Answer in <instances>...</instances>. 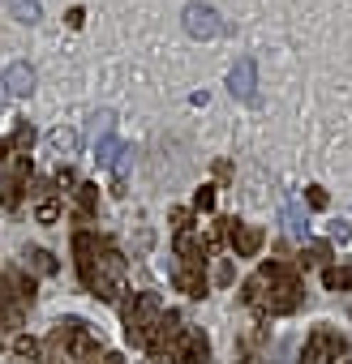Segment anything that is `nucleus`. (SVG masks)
Returning <instances> with one entry per match:
<instances>
[{"label": "nucleus", "mask_w": 352, "mask_h": 364, "mask_svg": "<svg viewBox=\"0 0 352 364\" xmlns=\"http://www.w3.org/2000/svg\"><path fill=\"white\" fill-rule=\"evenodd\" d=\"M0 86H9L14 95H31V90H35V69H31L26 60H14V65L5 69V77H0Z\"/></svg>", "instance_id": "11"}, {"label": "nucleus", "mask_w": 352, "mask_h": 364, "mask_svg": "<svg viewBox=\"0 0 352 364\" xmlns=\"http://www.w3.org/2000/svg\"><path fill=\"white\" fill-rule=\"evenodd\" d=\"M26 171H31V159L18 154L14 171H9V176H0V206H5V210H14V206L22 202V176H26Z\"/></svg>", "instance_id": "8"}, {"label": "nucleus", "mask_w": 352, "mask_h": 364, "mask_svg": "<svg viewBox=\"0 0 352 364\" xmlns=\"http://www.w3.org/2000/svg\"><path fill=\"white\" fill-rule=\"evenodd\" d=\"M181 26H185V35H190V39H215V35L224 31L219 14H215L211 5H202V0L185 5V14H181Z\"/></svg>", "instance_id": "4"}, {"label": "nucleus", "mask_w": 352, "mask_h": 364, "mask_svg": "<svg viewBox=\"0 0 352 364\" xmlns=\"http://www.w3.org/2000/svg\"><path fill=\"white\" fill-rule=\"evenodd\" d=\"M305 198H309V206H314V210H326V206H331V198H326L318 185H309V189H305Z\"/></svg>", "instance_id": "23"}, {"label": "nucleus", "mask_w": 352, "mask_h": 364, "mask_svg": "<svg viewBox=\"0 0 352 364\" xmlns=\"http://www.w3.org/2000/svg\"><path fill=\"white\" fill-rule=\"evenodd\" d=\"M339 355H348V338H343V334H335V330H318V334L309 338V351H305L309 364H335Z\"/></svg>", "instance_id": "6"}, {"label": "nucleus", "mask_w": 352, "mask_h": 364, "mask_svg": "<svg viewBox=\"0 0 352 364\" xmlns=\"http://www.w3.org/2000/svg\"><path fill=\"white\" fill-rule=\"evenodd\" d=\"M9 5V14L18 18V22H26V26H35L39 18H43V9H39V0H5Z\"/></svg>", "instance_id": "14"}, {"label": "nucleus", "mask_w": 352, "mask_h": 364, "mask_svg": "<svg viewBox=\"0 0 352 364\" xmlns=\"http://www.w3.org/2000/svg\"><path fill=\"white\" fill-rule=\"evenodd\" d=\"M5 154H9V141H5V137H0V163H5Z\"/></svg>", "instance_id": "26"}, {"label": "nucleus", "mask_w": 352, "mask_h": 364, "mask_svg": "<svg viewBox=\"0 0 352 364\" xmlns=\"http://www.w3.org/2000/svg\"><path fill=\"white\" fill-rule=\"evenodd\" d=\"M48 146H52L56 154H78L82 133H78V129H52V133H48Z\"/></svg>", "instance_id": "13"}, {"label": "nucleus", "mask_w": 352, "mask_h": 364, "mask_svg": "<svg viewBox=\"0 0 352 364\" xmlns=\"http://www.w3.org/2000/svg\"><path fill=\"white\" fill-rule=\"evenodd\" d=\"M5 300H14L18 309H22L26 300H35V279H22L18 270L0 274V304H5Z\"/></svg>", "instance_id": "10"}, {"label": "nucleus", "mask_w": 352, "mask_h": 364, "mask_svg": "<svg viewBox=\"0 0 352 364\" xmlns=\"http://www.w3.org/2000/svg\"><path fill=\"white\" fill-rule=\"evenodd\" d=\"M343 364H352V360H343Z\"/></svg>", "instance_id": "27"}, {"label": "nucleus", "mask_w": 352, "mask_h": 364, "mask_svg": "<svg viewBox=\"0 0 352 364\" xmlns=\"http://www.w3.org/2000/svg\"><path fill=\"white\" fill-rule=\"evenodd\" d=\"M172 283L181 287L185 296H207V274H202V266H181L172 274Z\"/></svg>", "instance_id": "12"}, {"label": "nucleus", "mask_w": 352, "mask_h": 364, "mask_svg": "<svg viewBox=\"0 0 352 364\" xmlns=\"http://www.w3.org/2000/svg\"><path fill=\"white\" fill-rule=\"evenodd\" d=\"M258 283L271 287L266 300L258 304V317H284V313H296V309H301V279H296L288 266H279V262L262 266V270H258Z\"/></svg>", "instance_id": "1"}, {"label": "nucleus", "mask_w": 352, "mask_h": 364, "mask_svg": "<svg viewBox=\"0 0 352 364\" xmlns=\"http://www.w3.org/2000/svg\"><path fill=\"white\" fill-rule=\"evenodd\" d=\"M26 266H35L39 274H56V257L48 249H26Z\"/></svg>", "instance_id": "16"}, {"label": "nucleus", "mask_w": 352, "mask_h": 364, "mask_svg": "<svg viewBox=\"0 0 352 364\" xmlns=\"http://www.w3.org/2000/svg\"><path fill=\"white\" fill-rule=\"evenodd\" d=\"M322 283H326V291H348L352 287V266H326Z\"/></svg>", "instance_id": "15"}, {"label": "nucleus", "mask_w": 352, "mask_h": 364, "mask_svg": "<svg viewBox=\"0 0 352 364\" xmlns=\"http://www.w3.org/2000/svg\"><path fill=\"white\" fill-rule=\"evenodd\" d=\"M116 154H120V137H112V133H108V137L99 141V163H103V167H112V163H116Z\"/></svg>", "instance_id": "17"}, {"label": "nucleus", "mask_w": 352, "mask_h": 364, "mask_svg": "<svg viewBox=\"0 0 352 364\" xmlns=\"http://www.w3.org/2000/svg\"><path fill=\"white\" fill-rule=\"evenodd\" d=\"M194 206H198V210H211V206H215V189H198V193H194Z\"/></svg>", "instance_id": "24"}, {"label": "nucleus", "mask_w": 352, "mask_h": 364, "mask_svg": "<svg viewBox=\"0 0 352 364\" xmlns=\"http://www.w3.org/2000/svg\"><path fill=\"white\" fill-rule=\"evenodd\" d=\"M159 317H163L159 296H155V291H142V296L125 309V338H129L133 347H146L150 334H155V326H159Z\"/></svg>", "instance_id": "3"}, {"label": "nucleus", "mask_w": 352, "mask_h": 364, "mask_svg": "<svg viewBox=\"0 0 352 364\" xmlns=\"http://www.w3.org/2000/svg\"><path fill=\"white\" fill-rule=\"evenodd\" d=\"M86 287H90V296H99V300H116V296L125 291V257H120L112 245H103V249H99V257H95V266H90Z\"/></svg>", "instance_id": "2"}, {"label": "nucleus", "mask_w": 352, "mask_h": 364, "mask_svg": "<svg viewBox=\"0 0 352 364\" xmlns=\"http://www.w3.org/2000/svg\"><path fill=\"white\" fill-rule=\"evenodd\" d=\"M14 355H22V360H35V355H39V338H26V334H18V338H14Z\"/></svg>", "instance_id": "19"}, {"label": "nucleus", "mask_w": 352, "mask_h": 364, "mask_svg": "<svg viewBox=\"0 0 352 364\" xmlns=\"http://www.w3.org/2000/svg\"><path fill=\"white\" fill-rule=\"evenodd\" d=\"M90 364H125L120 355H103V360H90Z\"/></svg>", "instance_id": "25"}, {"label": "nucleus", "mask_w": 352, "mask_h": 364, "mask_svg": "<svg viewBox=\"0 0 352 364\" xmlns=\"http://www.w3.org/2000/svg\"><path fill=\"white\" fill-rule=\"evenodd\" d=\"M228 236H232L237 257H258V249L266 245V232H262V228H249V223H232Z\"/></svg>", "instance_id": "9"}, {"label": "nucleus", "mask_w": 352, "mask_h": 364, "mask_svg": "<svg viewBox=\"0 0 352 364\" xmlns=\"http://www.w3.org/2000/svg\"><path fill=\"white\" fill-rule=\"evenodd\" d=\"M176 360H181V364H207V355H211V343L198 334V330H181V334H176V343L167 347Z\"/></svg>", "instance_id": "7"}, {"label": "nucleus", "mask_w": 352, "mask_h": 364, "mask_svg": "<svg viewBox=\"0 0 352 364\" xmlns=\"http://www.w3.org/2000/svg\"><path fill=\"white\" fill-rule=\"evenodd\" d=\"M35 219H39V223H56V219H61V202H52V198H43V202L35 206Z\"/></svg>", "instance_id": "18"}, {"label": "nucleus", "mask_w": 352, "mask_h": 364, "mask_svg": "<svg viewBox=\"0 0 352 364\" xmlns=\"http://www.w3.org/2000/svg\"><path fill=\"white\" fill-rule=\"evenodd\" d=\"M284 219H288V232H292V236H305V232H309V223H305V215H301L296 206H288Z\"/></svg>", "instance_id": "20"}, {"label": "nucleus", "mask_w": 352, "mask_h": 364, "mask_svg": "<svg viewBox=\"0 0 352 364\" xmlns=\"http://www.w3.org/2000/svg\"><path fill=\"white\" fill-rule=\"evenodd\" d=\"M9 146L31 150V146H35V129H31V124H18V133H14V141H9Z\"/></svg>", "instance_id": "21"}, {"label": "nucleus", "mask_w": 352, "mask_h": 364, "mask_svg": "<svg viewBox=\"0 0 352 364\" xmlns=\"http://www.w3.org/2000/svg\"><path fill=\"white\" fill-rule=\"evenodd\" d=\"M78 206L82 215H95V185H78Z\"/></svg>", "instance_id": "22"}, {"label": "nucleus", "mask_w": 352, "mask_h": 364, "mask_svg": "<svg viewBox=\"0 0 352 364\" xmlns=\"http://www.w3.org/2000/svg\"><path fill=\"white\" fill-rule=\"evenodd\" d=\"M228 90H232V99H241V103H258V65H254V56H241V60L232 65Z\"/></svg>", "instance_id": "5"}]
</instances>
